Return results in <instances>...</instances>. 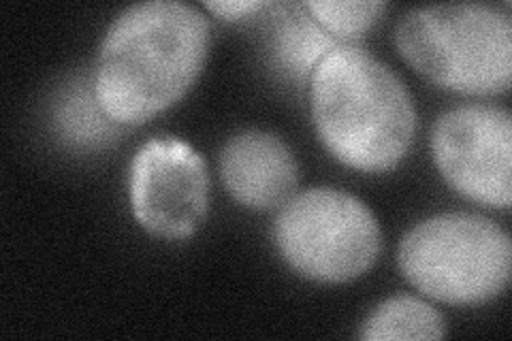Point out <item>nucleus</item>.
I'll return each mask as SVG.
<instances>
[{"label":"nucleus","instance_id":"obj_4","mask_svg":"<svg viewBox=\"0 0 512 341\" xmlns=\"http://www.w3.org/2000/svg\"><path fill=\"white\" fill-rule=\"evenodd\" d=\"M397 263L423 295L448 305H478L506 288L512 243L500 224L474 214H440L399 241Z\"/></svg>","mask_w":512,"mask_h":341},{"label":"nucleus","instance_id":"obj_5","mask_svg":"<svg viewBox=\"0 0 512 341\" xmlns=\"http://www.w3.org/2000/svg\"><path fill=\"white\" fill-rule=\"evenodd\" d=\"M274 239L288 267L320 284L361 278L382 250L372 209L335 188H312L286 201L274 224Z\"/></svg>","mask_w":512,"mask_h":341},{"label":"nucleus","instance_id":"obj_1","mask_svg":"<svg viewBox=\"0 0 512 341\" xmlns=\"http://www.w3.org/2000/svg\"><path fill=\"white\" fill-rule=\"evenodd\" d=\"M210 22L192 5L148 0L109 24L94 71V96L120 124H143L178 103L210 52Z\"/></svg>","mask_w":512,"mask_h":341},{"label":"nucleus","instance_id":"obj_8","mask_svg":"<svg viewBox=\"0 0 512 341\" xmlns=\"http://www.w3.org/2000/svg\"><path fill=\"white\" fill-rule=\"evenodd\" d=\"M220 175L239 205L269 211L295 197L299 165L291 148L274 133L244 131L224 143Z\"/></svg>","mask_w":512,"mask_h":341},{"label":"nucleus","instance_id":"obj_12","mask_svg":"<svg viewBox=\"0 0 512 341\" xmlns=\"http://www.w3.org/2000/svg\"><path fill=\"white\" fill-rule=\"evenodd\" d=\"M265 7H269L265 0H210V3H205L207 11L229 22L248 18V15L259 13Z\"/></svg>","mask_w":512,"mask_h":341},{"label":"nucleus","instance_id":"obj_11","mask_svg":"<svg viewBox=\"0 0 512 341\" xmlns=\"http://www.w3.org/2000/svg\"><path fill=\"white\" fill-rule=\"evenodd\" d=\"M333 47V39L310 20H295L282 30L280 54L297 73L314 71L318 60L331 52Z\"/></svg>","mask_w":512,"mask_h":341},{"label":"nucleus","instance_id":"obj_9","mask_svg":"<svg viewBox=\"0 0 512 341\" xmlns=\"http://www.w3.org/2000/svg\"><path fill=\"white\" fill-rule=\"evenodd\" d=\"M444 335L446 320L436 307L408 295L380 303L361 329V339L365 341H436Z\"/></svg>","mask_w":512,"mask_h":341},{"label":"nucleus","instance_id":"obj_2","mask_svg":"<svg viewBox=\"0 0 512 341\" xmlns=\"http://www.w3.org/2000/svg\"><path fill=\"white\" fill-rule=\"evenodd\" d=\"M310 105L320 141L355 171L393 169L414 141L416 109L404 81L359 47L335 45L318 60Z\"/></svg>","mask_w":512,"mask_h":341},{"label":"nucleus","instance_id":"obj_3","mask_svg":"<svg viewBox=\"0 0 512 341\" xmlns=\"http://www.w3.org/2000/svg\"><path fill=\"white\" fill-rule=\"evenodd\" d=\"M397 52L436 86L493 96L512 81V22L491 5L416 7L395 28Z\"/></svg>","mask_w":512,"mask_h":341},{"label":"nucleus","instance_id":"obj_6","mask_svg":"<svg viewBox=\"0 0 512 341\" xmlns=\"http://www.w3.org/2000/svg\"><path fill=\"white\" fill-rule=\"evenodd\" d=\"M440 175L463 197L495 207L512 205V118L491 105H466L442 113L431 133Z\"/></svg>","mask_w":512,"mask_h":341},{"label":"nucleus","instance_id":"obj_7","mask_svg":"<svg viewBox=\"0 0 512 341\" xmlns=\"http://www.w3.org/2000/svg\"><path fill=\"white\" fill-rule=\"evenodd\" d=\"M131 209L141 229L163 239L195 235L210 207L203 158L180 139H150L131 165Z\"/></svg>","mask_w":512,"mask_h":341},{"label":"nucleus","instance_id":"obj_10","mask_svg":"<svg viewBox=\"0 0 512 341\" xmlns=\"http://www.w3.org/2000/svg\"><path fill=\"white\" fill-rule=\"evenodd\" d=\"M303 7L331 37L355 39L382 18L387 3L382 0H308Z\"/></svg>","mask_w":512,"mask_h":341}]
</instances>
